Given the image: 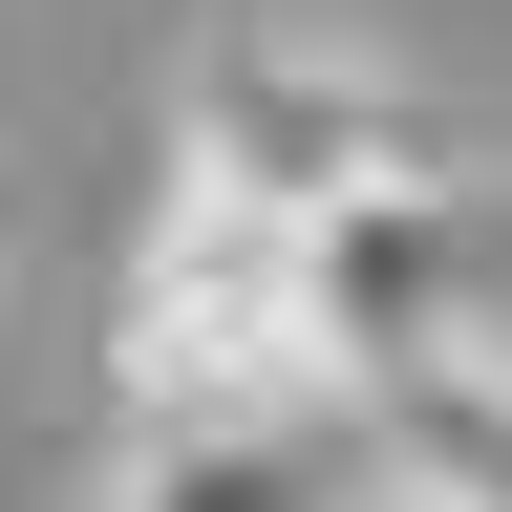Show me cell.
<instances>
[{
    "label": "cell",
    "mask_w": 512,
    "mask_h": 512,
    "mask_svg": "<svg viewBox=\"0 0 512 512\" xmlns=\"http://www.w3.org/2000/svg\"><path fill=\"white\" fill-rule=\"evenodd\" d=\"M107 363H128V406H278V384H342L320 278H299V214H235V192H192V171H171L150 256H128Z\"/></svg>",
    "instance_id": "6da1fadb"
},
{
    "label": "cell",
    "mask_w": 512,
    "mask_h": 512,
    "mask_svg": "<svg viewBox=\"0 0 512 512\" xmlns=\"http://www.w3.org/2000/svg\"><path fill=\"white\" fill-rule=\"evenodd\" d=\"M171 171H192V192H235V214H342V192L427 171V128H406V86H384L363 43H320V22H256V43H214V64H192V107H171Z\"/></svg>",
    "instance_id": "7a4b0ae2"
},
{
    "label": "cell",
    "mask_w": 512,
    "mask_h": 512,
    "mask_svg": "<svg viewBox=\"0 0 512 512\" xmlns=\"http://www.w3.org/2000/svg\"><path fill=\"white\" fill-rule=\"evenodd\" d=\"M107 512H406L384 384H278V406H128Z\"/></svg>",
    "instance_id": "3957f363"
},
{
    "label": "cell",
    "mask_w": 512,
    "mask_h": 512,
    "mask_svg": "<svg viewBox=\"0 0 512 512\" xmlns=\"http://www.w3.org/2000/svg\"><path fill=\"white\" fill-rule=\"evenodd\" d=\"M299 278H320L342 384H406L427 342H470V214H448V171H384L342 214H299Z\"/></svg>",
    "instance_id": "277c9868"
},
{
    "label": "cell",
    "mask_w": 512,
    "mask_h": 512,
    "mask_svg": "<svg viewBox=\"0 0 512 512\" xmlns=\"http://www.w3.org/2000/svg\"><path fill=\"white\" fill-rule=\"evenodd\" d=\"M384 470L406 512H512V342H427L384 384Z\"/></svg>",
    "instance_id": "5b68a950"
}]
</instances>
